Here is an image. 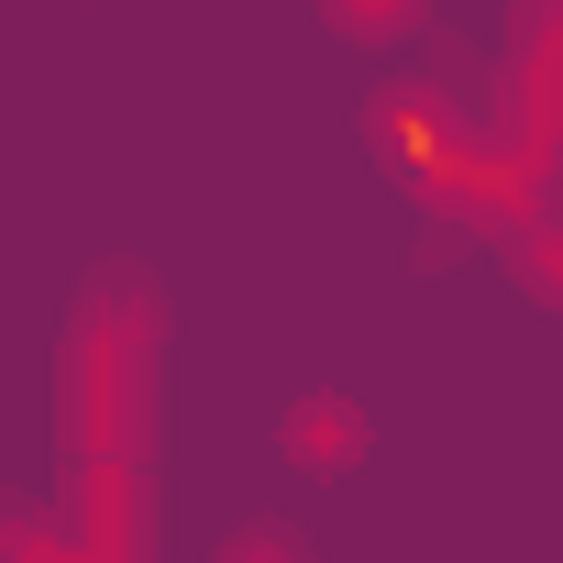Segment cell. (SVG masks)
Listing matches in <instances>:
<instances>
[{
    "mask_svg": "<svg viewBox=\"0 0 563 563\" xmlns=\"http://www.w3.org/2000/svg\"><path fill=\"white\" fill-rule=\"evenodd\" d=\"M166 343V299L144 265H100L89 310L67 343V409H78V464H144V376Z\"/></svg>",
    "mask_w": 563,
    "mask_h": 563,
    "instance_id": "obj_1",
    "label": "cell"
},
{
    "mask_svg": "<svg viewBox=\"0 0 563 563\" xmlns=\"http://www.w3.org/2000/svg\"><path fill=\"white\" fill-rule=\"evenodd\" d=\"M221 563H310V552H299V530H243Z\"/></svg>",
    "mask_w": 563,
    "mask_h": 563,
    "instance_id": "obj_5",
    "label": "cell"
},
{
    "mask_svg": "<svg viewBox=\"0 0 563 563\" xmlns=\"http://www.w3.org/2000/svg\"><path fill=\"white\" fill-rule=\"evenodd\" d=\"M276 442H288V464H310V475H343V464L365 453V409H354V398H299Z\"/></svg>",
    "mask_w": 563,
    "mask_h": 563,
    "instance_id": "obj_2",
    "label": "cell"
},
{
    "mask_svg": "<svg viewBox=\"0 0 563 563\" xmlns=\"http://www.w3.org/2000/svg\"><path fill=\"white\" fill-rule=\"evenodd\" d=\"M321 23H332V34H354V45H376V56H387V45H409V34H420V23H431V0H321Z\"/></svg>",
    "mask_w": 563,
    "mask_h": 563,
    "instance_id": "obj_3",
    "label": "cell"
},
{
    "mask_svg": "<svg viewBox=\"0 0 563 563\" xmlns=\"http://www.w3.org/2000/svg\"><path fill=\"white\" fill-rule=\"evenodd\" d=\"M0 563H78V530L56 508H23V497H0Z\"/></svg>",
    "mask_w": 563,
    "mask_h": 563,
    "instance_id": "obj_4",
    "label": "cell"
}]
</instances>
